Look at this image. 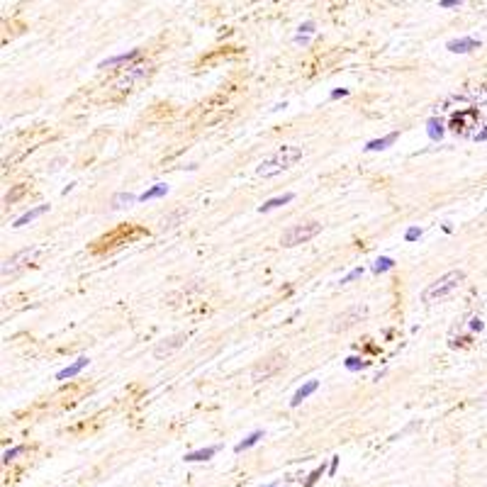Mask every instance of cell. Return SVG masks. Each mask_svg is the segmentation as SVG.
<instances>
[{
	"label": "cell",
	"mask_w": 487,
	"mask_h": 487,
	"mask_svg": "<svg viewBox=\"0 0 487 487\" xmlns=\"http://www.w3.org/2000/svg\"><path fill=\"white\" fill-rule=\"evenodd\" d=\"M363 276V268H353L351 273H348L346 278H341V285H346V282H351V280H356V278H360Z\"/></svg>",
	"instance_id": "obj_24"
},
{
	"label": "cell",
	"mask_w": 487,
	"mask_h": 487,
	"mask_svg": "<svg viewBox=\"0 0 487 487\" xmlns=\"http://www.w3.org/2000/svg\"><path fill=\"white\" fill-rule=\"evenodd\" d=\"M317 387H319V383H317V380H307V383H305V385H302V387H300V390L292 395V400H290V407H297L302 400H307L312 392H317Z\"/></svg>",
	"instance_id": "obj_6"
},
{
	"label": "cell",
	"mask_w": 487,
	"mask_h": 487,
	"mask_svg": "<svg viewBox=\"0 0 487 487\" xmlns=\"http://www.w3.org/2000/svg\"><path fill=\"white\" fill-rule=\"evenodd\" d=\"M309 34H314V22H305V25H300V32H297L295 42H297V44H307V42H309Z\"/></svg>",
	"instance_id": "obj_18"
},
{
	"label": "cell",
	"mask_w": 487,
	"mask_h": 487,
	"mask_svg": "<svg viewBox=\"0 0 487 487\" xmlns=\"http://www.w3.org/2000/svg\"><path fill=\"white\" fill-rule=\"evenodd\" d=\"M49 209V205H39V207H34V209H29V212H25L20 219H15V224L12 227H25V224H29V222H34L37 217H42L44 212Z\"/></svg>",
	"instance_id": "obj_13"
},
{
	"label": "cell",
	"mask_w": 487,
	"mask_h": 487,
	"mask_svg": "<svg viewBox=\"0 0 487 487\" xmlns=\"http://www.w3.org/2000/svg\"><path fill=\"white\" fill-rule=\"evenodd\" d=\"M465 280V273L463 271H451L446 276H441L438 280H434L424 292H421V300L424 302H438L443 297H448L453 290H458V285Z\"/></svg>",
	"instance_id": "obj_2"
},
{
	"label": "cell",
	"mask_w": 487,
	"mask_h": 487,
	"mask_svg": "<svg viewBox=\"0 0 487 487\" xmlns=\"http://www.w3.org/2000/svg\"><path fill=\"white\" fill-rule=\"evenodd\" d=\"M85 365H88V358H85V356H80V358H78L76 363H71V365H66L64 370H59V373H56V380H66V378H73V375H78V373H80V370H83Z\"/></svg>",
	"instance_id": "obj_7"
},
{
	"label": "cell",
	"mask_w": 487,
	"mask_h": 487,
	"mask_svg": "<svg viewBox=\"0 0 487 487\" xmlns=\"http://www.w3.org/2000/svg\"><path fill=\"white\" fill-rule=\"evenodd\" d=\"M139 56V49H132V51H127V54H120V56H112V59H105L103 64H100V69H110V66H120V64H127V61H132V59H137Z\"/></svg>",
	"instance_id": "obj_10"
},
{
	"label": "cell",
	"mask_w": 487,
	"mask_h": 487,
	"mask_svg": "<svg viewBox=\"0 0 487 487\" xmlns=\"http://www.w3.org/2000/svg\"><path fill=\"white\" fill-rule=\"evenodd\" d=\"M336 468H339V456L332 458V463H329V475H336Z\"/></svg>",
	"instance_id": "obj_26"
},
{
	"label": "cell",
	"mask_w": 487,
	"mask_h": 487,
	"mask_svg": "<svg viewBox=\"0 0 487 487\" xmlns=\"http://www.w3.org/2000/svg\"><path fill=\"white\" fill-rule=\"evenodd\" d=\"M446 49H448V51H453V54H470L473 49H480V39H475V37L451 39V42L446 44Z\"/></svg>",
	"instance_id": "obj_5"
},
{
	"label": "cell",
	"mask_w": 487,
	"mask_h": 487,
	"mask_svg": "<svg viewBox=\"0 0 487 487\" xmlns=\"http://www.w3.org/2000/svg\"><path fill=\"white\" fill-rule=\"evenodd\" d=\"M461 2H463V0H441V7L448 10V7H456V5H461Z\"/></svg>",
	"instance_id": "obj_28"
},
{
	"label": "cell",
	"mask_w": 487,
	"mask_h": 487,
	"mask_svg": "<svg viewBox=\"0 0 487 487\" xmlns=\"http://www.w3.org/2000/svg\"><path fill=\"white\" fill-rule=\"evenodd\" d=\"M168 193V185L166 183H156L154 188H149L146 193H141L139 195V200L141 203H146V200H154V198H161V195H166Z\"/></svg>",
	"instance_id": "obj_16"
},
{
	"label": "cell",
	"mask_w": 487,
	"mask_h": 487,
	"mask_svg": "<svg viewBox=\"0 0 487 487\" xmlns=\"http://www.w3.org/2000/svg\"><path fill=\"white\" fill-rule=\"evenodd\" d=\"M261 438H263V431H261V429H258V431H251L244 441H239V443L234 446V453H244V451H249V448H251V446H256Z\"/></svg>",
	"instance_id": "obj_11"
},
{
	"label": "cell",
	"mask_w": 487,
	"mask_h": 487,
	"mask_svg": "<svg viewBox=\"0 0 487 487\" xmlns=\"http://www.w3.org/2000/svg\"><path fill=\"white\" fill-rule=\"evenodd\" d=\"M392 266H395V261H392L390 256H380V258L375 261V266H373V273H378V276H380V273L390 271Z\"/></svg>",
	"instance_id": "obj_20"
},
{
	"label": "cell",
	"mask_w": 487,
	"mask_h": 487,
	"mask_svg": "<svg viewBox=\"0 0 487 487\" xmlns=\"http://www.w3.org/2000/svg\"><path fill=\"white\" fill-rule=\"evenodd\" d=\"M344 95H348V90H346V88H339V90H334V93H332V100H336V98H344Z\"/></svg>",
	"instance_id": "obj_29"
},
{
	"label": "cell",
	"mask_w": 487,
	"mask_h": 487,
	"mask_svg": "<svg viewBox=\"0 0 487 487\" xmlns=\"http://www.w3.org/2000/svg\"><path fill=\"white\" fill-rule=\"evenodd\" d=\"M141 76H149V69L146 66H137V69H132V73L129 76H125L120 83H117V88H129L137 78H141Z\"/></svg>",
	"instance_id": "obj_15"
},
{
	"label": "cell",
	"mask_w": 487,
	"mask_h": 487,
	"mask_svg": "<svg viewBox=\"0 0 487 487\" xmlns=\"http://www.w3.org/2000/svg\"><path fill=\"white\" fill-rule=\"evenodd\" d=\"M297 161H302V149H300V146L285 144V146H278L268 158L261 161V166L256 168V173H258L261 178H273V176H278L282 171L292 168Z\"/></svg>",
	"instance_id": "obj_1"
},
{
	"label": "cell",
	"mask_w": 487,
	"mask_h": 487,
	"mask_svg": "<svg viewBox=\"0 0 487 487\" xmlns=\"http://www.w3.org/2000/svg\"><path fill=\"white\" fill-rule=\"evenodd\" d=\"M324 473H327V465H319V468H314V470H312V473L307 475V480H305V487H312L314 483H317V480H319V478H322V475H324Z\"/></svg>",
	"instance_id": "obj_21"
},
{
	"label": "cell",
	"mask_w": 487,
	"mask_h": 487,
	"mask_svg": "<svg viewBox=\"0 0 487 487\" xmlns=\"http://www.w3.org/2000/svg\"><path fill=\"white\" fill-rule=\"evenodd\" d=\"M475 139H478V141L487 139V129H483V132H480V134H475Z\"/></svg>",
	"instance_id": "obj_30"
},
{
	"label": "cell",
	"mask_w": 487,
	"mask_h": 487,
	"mask_svg": "<svg viewBox=\"0 0 487 487\" xmlns=\"http://www.w3.org/2000/svg\"><path fill=\"white\" fill-rule=\"evenodd\" d=\"M219 448L217 446H207V448H200V451H193V453H185V463H200V461H209Z\"/></svg>",
	"instance_id": "obj_8"
},
{
	"label": "cell",
	"mask_w": 487,
	"mask_h": 487,
	"mask_svg": "<svg viewBox=\"0 0 487 487\" xmlns=\"http://www.w3.org/2000/svg\"><path fill=\"white\" fill-rule=\"evenodd\" d=\"M183 341H185V336H183V334H178V336H171V339H166L163 344H158L154 353H156V356L161 358V356H166V353H171L173 348H178V346H180V344H183Z\"/></svg>",
	"instance_id": "obj_9"
},
{
	"label": "cell",
	"mask_w": 487,
	"mask_h": 487,
	"mask_svg": "<svg viewBox=\"0 0 487 487\" xmlns=\"http://www.w3.org/2000/svg\"><path fill=\"white\" fill-rule=\"evenodd\" d=\"M426 132H429V139L438 141L443 137V125L438 122V120H429V127H426Z\"/></svg>",
	"instance_id": "obj_19"
},
{
	"label": "cell",
	"mask_w": 487,
	"mask_h": 487,
	"mask_svg": "<svg viewBox=\"0 0 487 487\" xmlns=\"http://www.w3.org/2000/svg\"><path fill=\"white\" fill-rule=\"evenodd\" d=\"M397 132H390L387 137H383V139H373V141H368L365 144V151H383V149H387L390 144H395L397 141Z\"/></svg>",
	"instance_id": "obj_12"
},
{
	"label": "cell",
	"mask_w": 487,
	"mask_h": 487,
	"mask_svg": "<svg viewBox=\"0 0 487 487\" xmlns=\"http://www.w3.org/2000/svg\"><path fill=\"white\" fill-rule=\"evenodd\" d=\"M483 327H485L483 319H473V322H470V329H473V332H483Z\"/></svg>",
	"instance_id": "obj_27"
},
{
	"label": "cell",
	"mask_w": 487,
	"mask_h": 487,
	"mask_svg": "<svg viewBox=\"0 0 487 487\" xmlns=\"http://www.w3.org/2000/svg\"><path fill=\"white\" fill-rule=\"evenodd\" d=\"M22 451H25V446H15V448L5 451V453H2V463H10V461H15V458H17Z\"/></svg>",
	"instance_id": "obj_23"
},
{
	"label": "cell",
	"mask_w": 487,
	"mask_h": 487,
	"mask_svg": "<svg viewBox=\"0 0 487 487\" xmlns=\"http://www.w3.org/2000/svg\"><path fill=\"white\" fill-rule=\"evenodd\" d=\"M292 193H285L282 198H273V200H268V203H263L261 207H258V212H271V209H276V207H282V205H287V203H292Z\"/></svg>",
	"instance_id": "obj_14"
},
{
	"label": "cell",
	"mask_w": 487,
	"mask_h": 487,
	"mask_svg": "<svg viewBox=\"0 0 487 487\" xmlns=\"http://www.w3.org/2000/svg\"><path fill=\"white\" fill-rule=\"evenodd\" d=\"M419 236H421V229H419V227L407 229V234H405V239H407V241H414V239H419Z\"/></svg>",
	"instance_id": "obj_25"
},
{
	"label": "cell",
	"mask_w": 487,
	"mask_h": 487,
	"mask_svg": "<svg viewBox=\"0 0 487 487\" xmlns=\"http://www.w3.org/2000/svg\"><path fill=\"white\" fill-rule=\"evenodd\" d=\"M139 198L137 195H132V193H120V195H115L112 198V207L115 209H122V207H129L132 203H137Z\"/></svg>",
	"instance_id": "obj_17"
},
{
	"label": "cell",
	"mask_w": 487,
	"mask_h": 487,
	"mask_svg": "<svg viewBox=\"0 0 487 487\" xmlns=\"http://www.w3.org/2000/svg\"><path fill=\"white\" fill-rule=\"evenodd\" d=\"M268 487H280V485H268Z\"/></svg>",
	"instance_id": "obj_31"
},
{
	"label": "cell",
	"mask_w": 487,
	"mask_h": 487,
	"mask_svg": "<svg viewBox=\"0 0 487 487\" xmlns=\"http://www.w3.org/2000/svg\"><path fill=\"white\" fill-rule=\"evenodd\" d=\"M365 305H356V307H351V309H346L344 314H339L336 319H334V324H332V329L334 332H344V329H348V327H353L356 322H360V317H365Z\"/></svg>",
	"instance_id": "obj_4"
},
{
	"label": "cell",
	"mask_w": 487,
	"mask_h": 487,
	"mask_svg": "<svg viewBox=\"0 0 487 487\" xmlns=\"http://www.w3.org/2000/svg\"><path fill=\"white\" fill-rule=\"evenodd\" d=\"M346 368H348V370H363V368H368V360L351 356V358H346Z\"/></svg>",
	"instance_id": "obj_22"
},
{
	"label": "cell",
	"mask_w": 487,
	"mask_h": 487,
	"mask_svg": "<svg viewBox=\"0 0 487 487\" xmlns=\"http://www.w3.org/2000/svg\"><path fill=\"white\" fill-rule=\"evenodd\" d=\"M319 231H322V222H300V224H292L290 229L282 231L280 244H282L285 249H292V246H297V244H305V241L314 239Z\"/></svg>",
	"instance_id": "obj_3"
}]
</instances>
